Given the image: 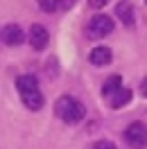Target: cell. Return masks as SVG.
Segmentation results:
<instances>
[{"label": "cell", "instance_id": "cell-5", "mask_svg": "<svg viewBox=\"0 0 147 149\" xmlns=\"http://www.w3.org/2000/svg\"><path fill=\"white\" fill-rule=\"evenodd\" d=\"M2 41L7 45H20L25 41V34H23V29L18 25H7V27L2 29Z\"/></svg>", "mask_w": 147, "mask_h": 149}, {"label": "cell", "instance_id": "cell-13", "mask_svg": "<svg viewBox=\"0 0 147 149\" xmlns=\"http://www.w3.org/2000/svg\"><path fill=\"white\" fill-rule=\"evenodd\" d=\"M93 149H116V145L109 142V140H97V142L93 145Z\"/></svg>", "mask_w": 147, "mask_h": 149}, {"label": "cell", "instance_id": "cell-14", "mask_svg": "<svg viewBox=\"0 0 147 149\" xmlns=\"http://www.w3.org/2000/svg\"><path fill=\"white\" fill-rule=\"evenodd\" d=\"M106 2H109V0H88V5H91V7H95V9H100V7H104Z\"/></svg>", "mask_w": 147, "mask_h": 149}, {"label": "cell", "instance_id": "cell-10", "mask_svg": "<svg viewBox=\"0 0 147 149\" xmlns=\"http://www.w3.org/2000/svg\"><path fill=\"white\" fill-rule=\"evenodd\" d=\"M109 102H111V106H113V109H122L125 104L131 102V91H129V88H120L118 93H113V95L109 97Z\"/></svg>", "mask_w": 147, "mask_h": 149}, {"label": "cell", "instance_id": "cell-7", "mask_svg": "<svg viewBox=\"0 0 147 149\" xmlns=\"http://www.w3.org/2000/svg\"><path fill=\"white\" fill-rule=\"evenodd\" d=\"M20 97H23V104L27 106L29 111H41V106L46 104L43 95L38 93V88H36V91H29V93H23Z\"/></svg>", "mask_w": 147, "mask_h": 149}, {"label": "cell", "instance_id": "cell-17", "mask_svg": "<svg viewBox=\"0 0 147 149\" xmlns=\"http://www.w3.org/2000/svg\"><path fill=\"white\" fill-rule=\"evenodd\" d=\"M145 2H147V0H145Z\"/></svg>", "mask_w": 147, "mask_h": 149}, {"label": "cell", "instance_id": "cell-15", "mask_svg": "<svg viewBox=\"0 0 147 149\" xmlns=\"http://www.w3.org/2000/svg\"><path fill=\"white\" fill-rule=\"evenodd\" d=\"M140 93H143V95L147 97V77L143 79V84H140Z\"/></svg>", "mask_w": 147, "mask_h": 149}, {"label": "cell", "instance_id": "cell-16", "mask_svg": "<svg viewBox=\"0 0 147 149\" xmlns=\"http://www.w3.org/2000/svg\"><path fill=\"white\" fill-rule=\"evenodd\" d=\"M73 5V0H64V7H70Z\"/></svg>", "mask_w": 147, "mask_h": 149}, {"label": "cell", "instance_id": "cell-3", "mask_svg": "<svg viewBox=\"0 0 147 149\" xmlns=\"http://www.w3.org/2000/svg\"><path fill=\"white\" fill-rule=\"evenodd\" d=\"M88 32H91L93 36H106V34H111L113 32V18L104 16V14L93 16L91 23H88Z\"/></svg>", "mask_w": 147, "mask_h": 149}, {"label": "cell", "instance_id": "cell-4", "mask_svg": "<svg viewBox=\"0 0 147 149\" xmlns=\"http://www.w3.org/2000/svg\"><path fill=\"white\" fill-rule=\"evenodd\" d=\"M48 41H50V34L43 25H32L29 27V45L34 50H43L48 45Z\"/></svg>", "mask_w": 147, "mask_h": 149}, {"label": "cell", "instance_id": "cell-8", "mask_svg": "<svg viewBox=\"0 0 147 149\" xmlns=\"http://www.w3.org/2000/svg\"><path fill=\"white\" fill-rule=\"evenodd\" d=\"M16 88H18V93H29V91H36L38 88V81L34 74H23V77H18L16 79Z\"/></svg>", "mask_w": 147, "mask_h": 149}, {"label": "cell", "instance_id": "cell-12", "mask_svg": "<svg viewBox=\"0 0 147 149\" xmlns=\"http://www.w3.org/2000/svg\"><path fill=\"white\" fill-rule=\"evenodd\" d=\"M38 7L48 14H52V11L59 9V0H38Z\"/></svg>", "mask_w": 147, "mask_h": 149}, {"label": "cell", "instance_id": "cell-1", "mask_svg": "<svg viewBox=\"0 0 147 149\" xmlns=\"http://www.w3.org/2000/svg\"><path fill=\"white\" fill-rule=\"evenodd\" d=\"M55 111H57V115H59L64 122H68V124H77V122H82L84 115H86L84 104L77 102V100H73V97H68V95L57 100Z\"/></svg>", "mask_w": 147, "mask_h": 149}, {"label": "cell", "instance_id": "cell-2", "mask_svg": "<svg viewBox=\"0 0 147 149\" xmlns=\"http://www.w3.org/2000/svg\"><path fill=\"white\" fill-rule=\"evenodd\" d=\"M125 140H127L131 147H145V145H147V129H145V124H140V122L129 124L127 131H125Z\"/></svg>", "mask_w": 147, "mask_h": 149}, {"label": "cell", "instance_id": "cell-6", "mask_svg": "<svg viewBox=\"0 0 147 149\" xmlns=\"http://www.w3.org/2000/svg\"><path fill=\"white\" fill-rule=\"evenodd\" d=\"M111 50L106 45H100V47H95L91 52V56H88V61H91L93 65H109L111 63Z\"/></svg>", "mask_w": 147, "mask_h": 149}, {"label": "cell", "instance_id": "cell-11", "mask_svg": "<svg viewBox=\"0 0 147 149\" xmlns=\"http://www.w3.org/2000/svg\"><path fill=\"white\" fill-rule=\"evenodd\" d=\"M120 84H122V77H120V74H111L109 79L102 84V95H104V97H111L113 93L120 91Z\"/></svg>", "mask_w": 147, "mask_h": 149}, {"label": "cell", "instance_id": "cell-9", "mask_svg": "<svg viewBox=\"0 0 147 149\" xmlns=\"http://www.w3.org/2000/svg\"><path fill=\"white\" fill-rule=\"evenodd\" d=\"M116 14H118V18L125 25H134V7H131V2H118L116 5Z\"/></svg>", "mask_w": 147, "mask_h": 149}]
</instances>
